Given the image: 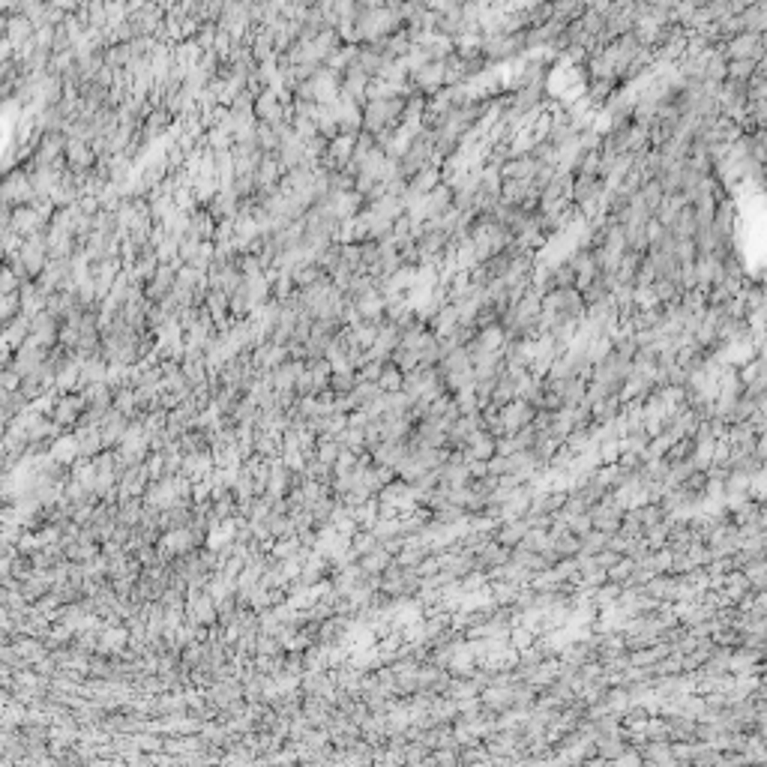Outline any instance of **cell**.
Segmentation results:
<instances>
[{
  "label": "cell",
  "mask_w": 767,
  "mask_h": 767,
  "mask_svg": "<svg viewBox=\"0 0 767 767\" xmlns=\"http://www.w3.org/2000/svg\"><path fill=\"white\" fill-rule=\"evenodd\" d=\"M78 405H81V402L75 399V402H63L61 408H72V414H78ZM57 423H69V411H61V414H57Z\"/></svg>",
  "instance_id": "1"
}]
</instances>
